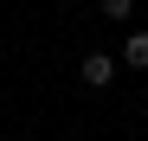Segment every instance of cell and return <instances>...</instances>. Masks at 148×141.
Listing matches in <instances>:
<instances>
[{
  "label": "cell",
  "instance_id": "1",
  "mask_svg": "<svg viewBox=\"0 0 148 141\" xmlns=\"http://www.w3.org/2000/svg\"><path fill=\"white\" fill-rule=\"evenodd\" d=\"M77 77H84L90 90H110V83H116V64H110V52H84V64H77Z\"/></svg>",
  "mask_w": 148,
  "mask_h": 141
},
{
  "label": "cell",
  "instance_id": "2",
  "mask_svg": "<svg viewBox=\"0 0 148 141\" xmlns=\"http://www.w3.org/2000/svg\"><path fill=\"white\" fill-rule=\"evenodd\" d=\"M122 64H129V70H148V32H129V39H122Z\"/></svg>",
  "mask_w": 148,
  "mask_h": 141
},
{
  "label": "cell",
  "instance_id": "3",
  "mask_svg": "<svg viewBox=\"0 0 148 141\" xmlns=\"http://www.w3.org/2000/svg\"><path fill=\"white\" fill-rule=\"evenodd\" d=\"M129 13H135V0H103V19H116V26H122Z\"/></svg>",
  "mask_w": 148,
  "mask_h": 141
}]
</instances>
